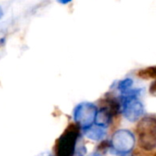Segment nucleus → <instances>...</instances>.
I'll use <instances>...</instances> for the list:
<instances>
[{"label": "nucleus", "mask_w": 156, "mask_h": 156, "mask_svg": "<svg viewBox=\"0 0 156 156\" xmlns=\"http://www.w3.org/2000/svg\"><path fill=\"white\" fill-rule=\"evenodd\" d=\"M142 91V89H130L121 92V96L119 99L121 105V112L129 122H137L144 113L143 105L139 100Z\"/></svg>", "instance_id": "nucleus-1"}, {"label": "nucleus", "mask_w": 156, "mask_h": 156, "mask_svg": "<svg viewBox=\"0 0 156 156\" xmlns=\"http://www.w3.org/2000/svg\"><path fill=\"white\" fill-rule=\"evenodd\" d=\"M80 137V127L70 123L55 144L56 156H74Z\"/></svg>", "instance_id": "nucleus-2"}, {"label": "nucleus", "mask_w": 156, "mask_h": 156, "mask_svg": "<svg viewBox=\"0 0 156 156\" xmlns=\"http://www.w3.org/2000/svg\"><path fill=\"white\" fill-rule=\"evenodd\" d=\"M138 144L144 151L156 148V118L147 116L138 122L136 127Z\"/></svg>", "instance_id": "nucleus-3"}, {"label": "nucleus", "mask_w": 156, "mask_h": 156, "mask_svg": "<svg viewBox=\"0 0 156 156\" xmlns=\"http://www.w3.org/2000/svg\"><path fill=\"white\" fill-rule=\"evenodd\" d=\"M97 112V107L92 102H81L74 109V121L80 128L86 129L93 125Z\"/></svg>", "instance_id": "nucleus-4"}, {"label": "nucleus", "mask_w": 156, "mask_h": 156, "mask_svg": "<svg viewBox=\"0 0 156 156\" xmlns=\"http://www.w3.org/2000/svg\"><path fill=\"white\" fill-rule=\"evenodd\" d=\"M111 148L118 154H127L131 152L135 146V137L129 130L117 131L110 142Z\"/></svg>", "instance_id": "nucleus-5"}, {"label": "nucleus", "mask_w": 156, "mask_h": 156, "mask_svg": "<svg viewBox=\"0 0 156 156\" xmlns=\"http://www.w3.org/2000/svg\"><path fill=\"white\" fill-rule=\"evenodd\" d=\"M106 128H103V127H100V126H90L86 129H84L83 130V133L90 140L92 141H96V142H98V141H101L104 139V137L106 136Z\"/></svg>", "instance_id": "nucleus-6"}, {"label": "nucleus", "mask_w": 156, "mask_h": 156, "mask_svg": "<svg viewBox=\"0 0 156 156\" xmlns=\"http://www.w3.org/2000/svg\"><path fill=\"white\" fill-rule=\"evenodd\" d=\"M112 119L113 117L111 116V114L105 108L100 107V109L97 110V112L95 118V123L97 126L107 128L112 122Z\"/></svg>", "instance_id": "nucleus-7"}, {"label": "nucleus", "mask_w": 156, "mask_h": 156, "mask_svg": "<svg viewBox=\"0 0 156 156\" xmlns=\"http://www.w3.org/2000/svg\"><path fill=\"white\" fill-rule=\"evenodd\" d=\"M138 77L143 80H151V79H156V66L148 67L145 69H143L138 71L137 73Z\"/></svg>", "instance_id": "nucleus-8"}, {"label": "nucleus", "mask_w": 156, "mask_h": 156, "mask_svg": "<svg viewBox=\"0 0 156 156\" xmlns=\"http://www.w3.org/2000/svg\"><path fill=\"white\" fill-rule=\"evenodd\" d=\"M133 85V80L132 79H130V78H127V79H124L122 80H120L118 84V90L120 91V92H124L130 89H131Z\"/></svg>", "instance_id": "nucleus-9"}, {"label": "nucleus", "mask_w": 156, "mask_h": 156, "mask_svg": "<svg viewBox=\"0 0 156 156\" xmlns=\"http://www.w3.org/2000/svg\"><path fill=\"white\" fill-rule=\"evenodd\" d=\"M110 148H111L110 143L108 142V141H104V142L100 143V144L98 145V147H97V152L101 154V153L106 152L108 149H110Z\"/></svg>", "instance_id": "nucleus-10"}, {"label": "nucleus", "mask_w": 156, "mask_h": 156, "mask_svg": "<svg viewBox=\"0 0 156 156\" xmlns=\"http://www.w3.org/2000/svg\"><path fill=\"white\" fill-rule=\"evenodd\" d=\"M150 93L154 96H156V80L154 81L150 86Z\"/></svg>", "instance_id": "nucleus-11"}, {"label": "nucleus", "mask_w": 156, "mask_h": 156, "mask_svg": "<svg viewBox=\"0 0 156 156\" xmlns=\"http://www.w3.org/2000/svg\"><path fill=\"white\" fill-rule=\"evenodd\" d=\"M60 4H62V5H67V4H69L70 2H72L73 0H57Z\"/></svg>", "instance_id": "nucleus-12"}, {"label": "nucleus", "mask_w": 156, "mask_h": 156, "mask_svg": "<svg viewBox=\"0 0 156 156\" xmlns=\"http://www.w3.org/2000/svg\"><path fill=\"white\" fill-rule=\"evenodd\" d=\"M6 37H2L0 38V46H4V45L6 44Z\"/></svg>", "instance_id": "nucleus-13"}, {"label": "nucleus", "mask_w": 156, "mask_h": 156, "mask_svg": "<svg viewBox=\"0 0 156 156\" xmlns=\"http://www.w3.org/2000/svg\"><path fill=\"white\" fill-rule=\"evenodd\" d=\"M88 156H103L100 153H98V152H95V153H92V154H90Z\"/></svg>", "instance_id": "nucleus-14"}, {"label": "nucleus", "mask_w": 156, "mask_h": 156, "mask_svg": "<svg viewBox=\"0 0 156 156\" xmlns=\"http://www.w3.org/2000/svg\"><path fill=\"white\" fill-rule=\"evenodd\" d=\"M3 14H4V12H3V9H2V6L0 5V19H1V17L3 16Z\"/></svg>", "instance_id": "nucleus-15"}, {"label": "nucleus", "mask_w": 156, "mask_h": 156, "mask_svg": "<svg viewBox=\"0 0 156 156\" xmlns=\"http://www.w3.org/2000/svg\"><path fill=\"white\" fill-rule=\"evenodd\" d=\"M154 156H156V154H154Z\"/></svg>", "instance_id": "nucleus-16"}, {"label": "nucleus", "mask_w": 156, "mask_h": 156, "mask_svg": "<svg viewBox=\"0 0 156 156\" xmlns=\"http://www.w3.org/2000/svg\"><path fill=\"white\" fill-rule=\"evenodd\" d=\"M125 156H128V155H125Z\"/></svg>", "instance_id": "nucleus-17"}, {"label": "nucleus", "mask_w": 156, "mask_h": 156, "mask_svg": "<svg viewBox=\"0 0 156 156\" xmlns=\"http://www.w3.org/2000/svg\"><path fill=\"white\" fill-rule=\"evenodd\" d=\"M49 156H50V155H49Z\"/></svg>", "instance_id": "nucleus-18"}]
</instances>
